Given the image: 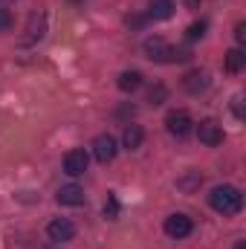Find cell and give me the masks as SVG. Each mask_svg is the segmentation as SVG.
I'll list each match as a JSON object with an SVG mask.
<instances>
[{"mask_svg":"<svg viewBox=\"0 0 246 249\" xmlns=\"http://www.w3.org/2000/svg\"><path fill=\"white\" fill-rule=\"evenodd\" d=\"M162 229H165L168 238H177V241H180V238H188V235H191L194 223H191L188 214H168L165 223H162Z\"/></svg>","mask_w":246,"mask_h":249,"instance_id":"obj_2","label":"cell"},{"mask_svg":"<svg viewBox=\"0 0 246 249\" xmlns=\"http://www.w3.org/2000/svg\"><path fill=\"white\" fill-rule=\"evenodd\" d=\"M206 29H209V23H206V20L191 23V26H188V32H185V38H188V41H200V38L206 35Z\"/></svg>","mask_w":246,"mask_h":249,"instance_id":"obj_17","label":"cell"},{"mask_svg":"<svg viewBox=\"0 0 246 249\" xmlns=\"http://www.w3.org/2000/svg\"><path fill=\"white\" fill-rule=\"evenodd\" d=\"M197 139H200L203 145L214 148V145L223 142V127L214 122V119H203V122L197 124Z\"/></svg>","mask_w":246,"mask_h":249,"instance_id":"obj_7","label":"cell"},{"mask_svg":"<svg viewBox=\"0 0 246 249\" xmlns=\"http://www.w3.org/2000/svg\"><path fill=\"white\" fill-rule=\"evenodd\" d=\"M116 84H119V90H122V93H133V90H139V87H142V72H139V70H124Z\"/></svg>","mask_w":246,"mask_h":249,"instance_id":"obj_14","label":"cell"},{"mask_svg":"<svg viewBox=\"0 0 246 249\" xmlns=\"http://www.w3.org/2000/svg\"><path fill=\"white\" fill-rule=\"evenodd\" d=\"M200 183H203L200 171H188L185 177H180V180H177V188H180V191H185V194H191V191H197V188H200Z\"/></svg>","mask_w":246,"mask_h":249,"instance_id":"obj_16","label":"cell"},{"mask_svg":"<svg viewBox=\"0 0 246 249\" xmlns=\"http://www.w3.org/2000/svg\"><path fill=\"white\" fill-rule=\"evenodd\" d=\"M145 23V18H139V15H133V18H127V26H142Z\"/></svg>","mask_w":246,"mask_h":249,"instance_id":"obj_23","label":"cell"},{"mask_svg":"<svg viewBox=\"0 0 246 249\" xmlns=\"http://www.w3.org/2000/svg\"><path fill=\"white\" fill-rule=\"evenodd\" d=\"M145 53L151 61H159V64H174V47L165 44L162 38H151L145 41Z\"/></svg>","mask_w":246,"mask_h":249,"instance_id":"obj_5","label":"cell"},{"mask_svg":"<svg viewBox=\"0 0 246 249\" xmlns=\"http://www.w3.org/2000/svg\"><path fill=\"white\" fill-rule=\"evenodd\" d=\"M55 200H58L61 206H81V203H84V188L75 186V183L61 186L58 188V194H55Z\"/></svg>","mask_w":246,"mask_h":249,"instance_id":"obj_9","label":"cell"},{"mask_svg":"<svg viewBox=\"0 0 246 249\" xmlns=\"http://www.w3.org/2000/svg\"><path fill=\"white\" fill-rule=\"evenodd\" d=\"M235 116H244V96H235Z\"/></svg>","mask_w":246,"mask_h":249,"instance_id":"obj_22","label":"cell"},{"mask_svg":"<svg viewBox=\"0 0 246 249\" xmlns=\"http://www.w3.org/2000/svg\"><path fill=\"white\" fill-rule=\"evenodd\" d=\"M165 96H168V90H165L162 84H157V87L148 93V102H151V105H162V102H165Z\"/></svg>","mask_w":246,"mask_h":249,"instance_id":"obj_18","label":"cell"},{"mask_svg":"<svg viewBox=\"0 0 246 249\" xmlns=\"http://www.w3.org/2000/svg\"><path fill=\"white\" fill-rule=\"evenodd\" d=\"M9 26H12V15H9V9L0 6V32H6Z\"/></svg>","mask_w":246,"mask_h":249,"instance_id":"obj_20","label":"cell"},{"mask_svg":"<svg viewBox=\"0 0 246 249\" xmlns=\"http://www.w3.org/2000/svg\"><path fill=\"white\" fill-rule=\"evenodd\" d=\"M44 32H47V18H44V15H32V18H29V26H26V38H23V44H35V41H41Z\"/></svg>","mask_w":246,"mask_h":249,"instance_id":"obj_10","label":"cell"},{"mask_svg":"<svg viewBox=\"0 0 246 249\" xmlns=\"http://www.w3.org/2000/svg\"><path fill=\"white\" fill-rule=\"evenodd\" d=\"M191 116H188V110H171L168 116H165V127H168V133L171 136H177V139H183L191 133Z\"/></svg>","mask_w":246,"mask_h":249,"instance_id":"obj_4","label":"cell"},{"mask_svg":"<svg viewBox=\"0 0 246 249\" xmlns=\"http://www.w3.org/2000/svg\"><path fill=\"white\" fill-rule=\"evenodd\" d=\"M87 165H90V157H87L84 148H75V151H70V154L64 157V171H67L70 177H81V174L87 171Z\"/></svg>","mask_w":246,"mask_h":249,"instance_id":"obj_6","label":"cell"},{"mask_svg":"<svg viewBox=\"0 0 246 249\" xmlns=\"http://www.w3.org/2000/svg\"><path fill=\"white\" fill-rule=\"evenodd\" d=\"M209 206L220 214H238L244 209V194L235 186H217L209 194Z\"/></svg>","mask_w":246,"mask_h":249,"instance_id":"obj_1","label":"cell"},{"mask_svg":"<svg viewBox=\"0 0 246 249\" xmlns=\"http://www.w3.org/2000/svg\"><path fill=\"white\" fill-rule=\"evenodd\" d=\"M105 214H107L110 220L119 217V203H116V197H107V203H105Z\"/></svg>","mask_w":246,"mask_h":249,"instance_id":"obj_19","label":"cell"},{"mask_svg":"<svg viewBox=\"0 0 246 249\" xmlns=\"http://www.w3.org/2000/svg\"><path fill=\"white\" fill-rule=\"evenodd\" d=\"M200 3H203V0H185V6H188V9H200Z\"/></svg>","mask_w":246,"mask_h":249,"instance_id":"obj_24","label":"cell"},{"mask_svg":"<svg viewBox=\"0 0 246 249\" xmlns=\"http://www.w3.org/2000/svg\"><path fill=\"white\" fill-rule=\"evenodd\" d=\"M72 3H81V0H72Z\"/></svg>","mask_w":246,"mask_h":249,"instance_id":"obj_26","label":"cell"},{"mask_svg":"<svg viewBox=\"0 0 246 249\" xmlns=\"http://www.w3.org/2000/svg\"><path fill=\"white\" fill-rule=\"evenodd\" d=\"M244 67H246V55H244L241 47H235V50L226 53V70H229V72H241Z\"/></svg>","mask_w":246,"mask_h":249,"instance_id":"obj_15","label":"cell"},{"mask_svg":"<svg viewBox=\"0 0 246 249\" xmlns=\"http://www.w3.org/2000/svg\"><path fill=\"white\" fill-rule=\"evenodd\" d=\"M47 235H50V241H72L75 238V226H72V220H67V217H55L50 226H47Z\"/></svg>","mask_w":246,"mask_h":249,"instance_id":"obj_8","label":"cell"},{"mask_svg":"<svg viewBox=\"0 0 246 249\" xmlns=\"http://www.w3.org/2000/svg\"><path fill=\"white\" fill-rule=\"evenodd\" d=\"M183 87L188 90V93L197 96V93H203V90L209 87V75H206L203 70H194V72H188V75L183 78Z\"/></svg>","mask_w":246,"mask_h":249,"instance_id":"obj_11","label":"cell"},{"mask_svg":"<svg viewBox=\"0 0 246 249\" xmlns=\"http://www.w3.org/2000/svg\"><path fill=\"white\" fill-rule=\"evenodd\" d=\"M235 249H246V241H238V244H235Z\"/></svg>","mask_w":246,"mask_h":249,"instance_id":"obj_25","label":"cell"},{"mask_svg":"<svg viewBox=\"0 0 246 249\" xmlns=\"http://www.w3.org/2000/svg\"><path fill=\"white\" fill-rule=\"evenodd\" d=\"M174 0H151V9H148V18L154 20H168L174 15Z\"/></svg>","mask_w":246,"mask_h":249,"instance_id":"obj_12","label":"cell"},{"mask_svg":"<svg viewBox=\"0 0 246 249\" xmlns=\"http://www.w3.org/2000/svg\"><path fill=\"white\" fill-rule=\"evenodd\" d=\"M142 139H145V130H142V124H127L122 133V145L127 151H136L139 145H142Z\"/></svg>","mask_w":246,"mask_h":249,"instance_id":"obj_13","label":"cell"},{"mask_svg":"<svg viewBox=\"0 0 246 249\" xmlns=\"http://www.w3.org/2000/svg\"><path fill=\"white\" fill-rule=\"evenodd\" d=\"M235 38H238V44L246 41V23H238V26H235Z\"/></svg>","mask_w":246,"mask_h":249,"instance_id":"obj_21","label":"cell"},{"mask_svg":"<svg viewBox=\"0 0 246 249\" xmlns=\"http://www.w3.org/2000/svg\"><path fill=\"white\" fill-rule=\"evenodd\" d=\"M116 139L110 136V133H102V136H96V142H93V157L102 162V165H107V162H113L116 160Z\"/></svg>","mask_w":246,"mask_h":249,"instance_id":"obj_3","label":"cell"}]
</instances>
